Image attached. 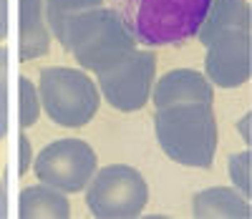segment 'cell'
Returning a JSON list of instances; mask_svg holds the SVG:
<instances>
[{"mask_svg":"<svg viewBox=\"0 0 252 219\" xmlns=\"http://www.w3.org/2000/svg\"><path fill=\"white\" fill-rule=\"evenodd\" d=\"M8 35V0H0V40Z\"/></svg>","mask_w":252,"mask_h":219,"instance_id":"d6986e66","label":"cell"},{"mask_svg":"<svg viewBox=\"0 0 252 219\" xmlns=\"http://www.w3.org/2000/svg\"><path fill=\"white\" fill-rule=\"evenodd\" d=\"M66 48L86 71H103L136 51V35L116 8H94L73 15L66 26Z\"/></svg>","mask_w":252,"mask_h":219,"instance_id":"6da1fadb","label":"cell"},{"mask_svg":"<svg viewBox=\"0 0 252 219\" xmlns=\"http://www.w3.org/2000/svg\"><path fill=\"white\" fill-rule=\"evenodd\" d=\"M157 56L152 51H131L119 63L96 73L98 94L116 111H139L152 96Z\"/></svg>","mask_w":252,"mask_h":219,"instance_id":"8992f818","label":"cell"},{"mask_svg":"<svg viewBox=\"0 0 252 219\" xmlns=\"http://www.w3.org/2000/svg\"><path fill=\"white\" fill-rule=\"evenodd\" d=\"M0 106H8V48L0 46Z\"/></svg>","mask_w":252,"mask_h":219,"instance_id":"e0dca14e","label":"cell"},{"mask_svg":"<svg viewBox=\"0 0 252 219\" xmlns=\"http://www.w3.org/2000/svg\"><path fill=\"white\" fill-rule=\"evenodd\" d=\"M242 136H245V141L250 144V116L242 119Z\"/></svg>","mask_w":252,"mask_h":219,"instance_id":"7402d4cb","label":"cell"},{"mask_svg":"<svg viewBox=\"0 0 252 219\" xmlns=\"http://www.w3.org/2000/svg\"><path fill=\"white\" fill-rule=\"evenodd\" d=\"M18 149H20V164H18V171L20 174H26L33 164V149H31V141L26 134H20L18 136Z\"/></svg>","mask_w":252,"mask_h":219,"instance_id":"ac0fdd59","label":"cell"},{"mask_svg":"<svg viewBox=\"0 0 252 219\" xmlns=\"http://www.w3.org/2000/svg\"><path fill=\"white\" fill-rule=\"evenodd\" d=\"M8 217V191H5V184L0 182V219Z\"/></svg>","mask_w":252,"mask_h":219,"instance_id":"ffe728a7","label":"cell"},{"mask_svg":"<svg viewBox=\"0 0 252 219\" xmlns=\"http://www.w3.org/2000/svg\"><path fill=\"white\" fill-rule=\"evenodd\" d=\"M215 89L207 81V76L192 71V68H177L164 73L157 81L154 89V106H179V103H212Z\"/></svg>","mask_w":252,"mask_h":219,"instance_id":"9c48e42d","label":"cell"},{"mask_svg":"<svg viewBox=\"0 0 252 219\" xmlns=\"http://www.w3.org/2000/svg\"><path fill=\"white\" fill-rule=\"evenodd\" d=\"M154 134L161 151L182 166L207 169L217 151V119L212 103L164 106L154 114Z\"/></svg>","mask_w":252,"mask_h":219,"instance_id":"7a4b0ae2","label":"cell"},{"mask_svg":"<svg viewBox=\"0 0 252 219\" xmlns=\"http://www.w3.org/2000/svg\"><path fill=\"white\" fill-rule=\"evenodd\" d=\"M212 0H119L121 15L144 46H182L202 26Z\"/></svg>","mask_w":252,"mask_h":219,"instance_id":"3957f363","label":"cell"},{"mask_svg":"<svg viewBox=\"0 0 252 219\" xmlns=\"http://www.w3.org/2000/svg\"><path fill=\"white\" fill-rule=\"evenodd\" d=\"M96 151L81 139H56L33 159L38 182L51 184L63 194L86 189L96 174Z\"/></svg>","mask_w":252,"mask_h":219,"instance_id":"52a82bcc","label":"cell"},{"mask_svg":"<svg viewBox=\"0 0 252 219\" xmlns=\"http://www.w3.org/2000/svg\"><path fill=\"white\" fill-rule=\"evenodd\" d=\"M20 13V43H18V56L20 61H33L46 56L51 48V28L46 20L43 0H20L18 5Z\"/></svg>","mask_w":252,"mask_h":219,"instance_id":"30bf717a","label":"cell"},{"mask_svg":"<svg viewBox=\"0 0 252 219\" xmlns=\"http://www.w3.org/2000/svg\"><path fill=\"white\" fill-rule=\"evenodd\" d=\"M20 89H18V96H20V106H18V116H20V126L28 128L38 121L40 116V98H38V91H35V83L26 76H20Z\"/></svg>","mask_w":252,"mask_h":219,"instance_id":"9a60e30c","label":"cell"},{"mask_svg":"<svg viewBox=\"0 0 252 219\" xmlns=\"http://www.w3.org/2000/svg\"><path fill=\"white\" fill-rule=\"evenodd\" d=\"M194 217L199 219H250V199L229 187H212L194 196Z\"/></svg>","mask_w":252,"mask_h":219,"instance_id":"7c38bea8","label":"cell"},{"mask_svg":"<svg viewBox=\"0 0 252 219\" xmlns=\"http://www.w3.org/2000/svg\"><path fill=\"white\" fill-rule=\"evenodd\" d=\"M146 199V179L129 164L103 166L86 184L89 212L98 219H134L144 212Z\"/></svg>","mask_w":252,"mask_h":219,"instance_id":"5b68a950","label":"cell"},{"mask_svg":"<svg viewBox=\"0 0 252 219\" xmlns=\"http://www.w3.org/2000/svg\"><path fill=\"white\" fill-rule=\"evenodd\" d=\"M250 23L252 15L247 0H212L197 31V40L202 46H209L217 35L227 31H250Z\"/></svg>","mask_w":252,"mask_h":219,"instance_id":"8fae6325","label":"cell"},{"mask_svg":"<svg viewBox=\"0 0 252 219\" xmlns=\"http://www.w3.org/2000/svg\"><path fill=\"white\" fill-rule=\"evenodd\" d=\"M101 5H103V0H43V10H46L51 35H56V40L63 46L68 20L83 10H94Z\"/></svg>","mask_w":252,"mask_h":219,"instance_id":"5bb4252c","label":"cell"},{"mask_svg":"<svg viewBox=\"0 0 252 219\" xmlns=\"http://www.w3.org/2000/svg\"><path fill=\"white\" fill-rule=\"evenodd\" d=\"M250 151H242V154L229 156V179H232L235 189L242 191L250 199Z\"/></svg>","mask_w":252,"mask_h":219,"instance_id":"2e32d148","label":"cell"},{"mask_svg":"<svg viewBox=\"0 0 252 219\" xmlns=\"http://www.w3.org/2000/svg\"><path fill=\"white\" fill-rule=\"evenodd\" d=\"M71 214V204L66 194L53 189L51 184L26 187L18 199V217L20 219H66Z\"/></svg>","mask_w":252,"mask_h":219,"instance_id":"4fadbf2b","label":"cell"},{"mask_svg":"<svg viewBox=\"0 0 252 219\" xmlns=\"http://www.w3.org/2000/svg\"><path fill=\"white\" fill-rule=\"evenodd\" d=\"M204 48H207L204 73L209 83L220 86V89H237L250 78L252 68L250 31H227Z\"/></svg>","mask_w":252,"mask_h":219,"instance_id":"ba28073f","label":"cell"},{"mask_svg":"<svg viewBox=\"0 0 252 219\" xmlns=\"http://www.w3.org/2000/svg\"><path fill=\"white\" fill-rule=\"evenodd\" d=\"M8 134V106H0V139Z\"/></svg>","mask_w":252,"mask_h":219,"instance_id":"44dd1931","label":"cell"},{"mask_svg":"<svg viewBox=\"0 0 252 219\" xmlns=\"http://www.w3.org/2000/svg\"><path fill=\"white\" fill-rule=\"evenodd\" d=\"M38 98L51 121L66 128L86 126L96 116L101 103L96 81H91V76L83 71L66 65H51L40 71Z\"/></svg>","mask_w":252,"mask_h":219,"instance_id":"277c9868","label":"cell"}]
</instances>
